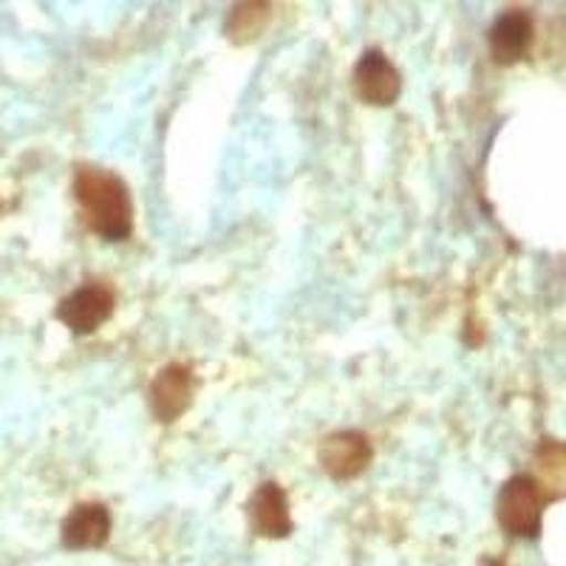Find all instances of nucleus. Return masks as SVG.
Segmentation results:
<instances>
[{
    "label": "nucleus",
    "mask_w": 566,
    "mask_h": 566,
    "mask_svg": "<svg viewBox=\"0 0 566 566\" xmlns=\"http://www.w3.org/2000/svg\"><path fill=\"white\" fill-rule=\"evenodd\" d=\"M74 199L91 232L105 241H125L134 232V201L123 179L111 170L83 165L74 176Z\"/></svg>",
    "instance_id": "f257e3e1"
},
{
    "label": "nucleus",
    "mask_w": 566,
    "mask_h": 566,
    "mask_svg": "<svg viewBox=\"0 0 566 566\" xmlns=\"http://www.w3.org/2000/svg\"><path fill=\"white\" fill-rule=\"evenodd\" d=\"M495 518L515 538H538L544 518V490L533 476H513L495 495Z\"/></svg>",
    "instance_id": "f03ea898"
},
{
    "label": "nucleus",
    "mask_w": 566,
    "mask_h": 566,
    "mask_svg": "<svg viewBox=\"0 0 566 566\" xmlns=\"http://www.w3.org/2000/svg\"><path fill=\"white\" fill-rule=\"evenodd\" d=\"M116 306V292L111 290L108 283L88 281L83 283L80 290L71 292L69 297H63L57 306V321L63 323L69 332L74 335H91L97 332L111 315H114Z\"/></svg>",
    "instance_id": "7ed1b4c3"
},
{
    "label": "nucleus",
    "mask_w": 566,
    "mask_h": 566,
    "mask_svg": "<svg viewBox=\"0 0 566 566\" xmlns=\"http://www.w3.org/2000/svg\"><path fill=\"white\" fill-rule=\"evenodd\" d=\"M352 83L354 94L366 105H377V108L394 105L402 94V77H399L397 65L380 49H368L360 54L357 65H354Z\"/></svg>",
    "instance_id": "20e7f679"
},
{
    "label": "nucleus",
    "mask_w": 566,
    "mask_h": 566,
    "mask_svg": "<svg viewBox=\"0 0 566 566\" xmlns=\"http://www.w3.org/2000/svg\"><path fill=\"white\" fill-rule=\"evenodd\" d=\"M374 448L366 433L360 431H335L328 433L317 448V462L326 470V476L335 482H352L371 464Z\"/></svg>",
    "instance_id": "39448f33"
},
{
    "label": "nucleus",
    "mask_w": 566,
    "mask_h": 566,
    "mask_svg": "<svg viewBox=\"0 0 566 566\" xmlns=\"http://www.w3.org/2000/svg\"><path fill=\"white\" fill-rule=\"evenodd\" d=\"M190 402H193V374H190V368L179 366V363L161 368L148 391L150 413L159 422L170 424L190 408Z\"/></svg>",
    "instance_id": "423d86ee"
},
{
    "label": "nucleus",
    "mask_w": 566,
    "mask_h": 566,
    "mask_svg": "<svg viewBox=\"0 0 566 566\" xmlns=\"http://www.w3.org/2000/svg\"><path fill=\"white\" fill-rule=\"evenodd\" d=\"M111 538V513L99 502H83L60 524V541L65 549H99Z\"/></svg>",
    "instance_id": "0eeeda50"
},
{
    "label": "nucleus",
    "mask_w": 566,
    "mask_h": 566,
    "mask_svg": "<svg viewBox=\"0 0 566 566\" xmlns=\"http://www.w3.org/2000/svg\"><path fill=\"white\" fill-rule=\"evenodd\" d=\"M250 522L258 535L264 538H286L292 533V513L290 499L283 493L277 482H264L252 493L250 504H247Z\"/></svg>",
    "instance_id": "6e6552de"
},
{
    "label": "nucleus",
    "mask_w": 566,
    "mask_h": 566,
    "mask_svg": "<svg viewBox=\"0 0 566 566\" xmlns=\"http://www.w3.org/2000/svg\"><path fill=\"white\" fill-rule=\"evenodd\" d=\"M533 38V18L527 12H507L502 18H495V23L490 27V54H493L495 63L502 65L518 63L530 52Z\"/></svg>",
    "instance_id": "1a4fd4ad"
},
{
    "label": "nucleus",
    "mask_w": 566,
    "mask_h": 566,
    "mask_svg": "<svg viewBox=\"0 0 566 566\" xmlns=\"http://www.w3.org/2000/svg\"><path fill=\"white\" fill-rule=\"evenodd\" d=\"M270 7L266 3H241L230 12L227 18V34L239 43H247V40H255L258 34L264 32L266 20H270Z\"/></svg>",
    "instance_id": "9d476101"
},
{
    "label": "nucleus",
    "mask_w": 566,
    "mask_h": 566,
    "mask_svg": "<svg viewBox=\"0 0 566 566\" xmlns=\"http://www.w3.org/2000/svg\"><path fill=\"white\" fill-rule=\"evenodd\" d=\"M0 207H3V205H0Z\"/></svg>",
    "instance_id": "9b49d317"
}]
</instances>
